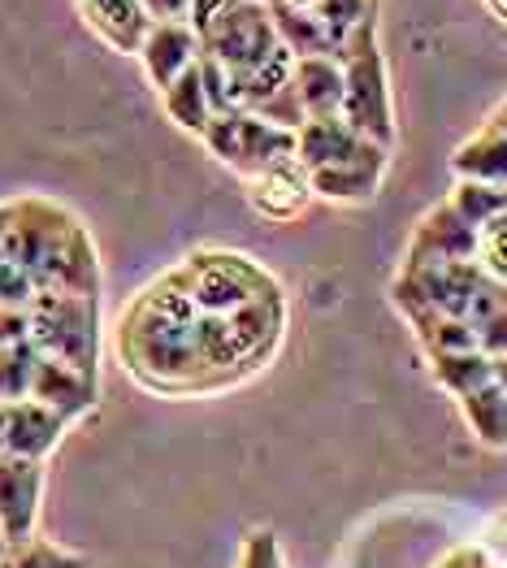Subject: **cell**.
Instances as JSON below:
<instances>
[{
    "label": "cell",
    "instance_id": "13",
    "mask_svg": "<svg viewBox=\"0 0 507 568\" xmlns=\"http://www.w3.org/2000/svg\"><path fill=\"white\" fill-rule=\"evenodd\" d=\"M74 4L88 18V27L113 52H131L135 57L143 40H148V31H152V18L143 13L139 0H74Z\"/></svg>",
    "mask_w": 507,
    "mask_h": 568
},
{
    "label": "cell",
    "instance_id": "16",
    "mask_svg": "<svg viewBox=\"0 0 507 568\" xmlns=\"http://www.w3.org/2000/svg\"><path fill=\"white\" fill-rule=\"evenodd\" d=\"M31 399L48 404L65 422H74V417H83L95 404V378H83L79 369H70V365L44 356L40 369H36V382H31Z\"/></svg>",
    "mask_w": 507,
    "mask_h": 568
},
{
    "label": "cell",
    "instance_id": "19",
    "mask_svg": "<svg viewBox=\"0 0 507 568\" xmlns=\"http://www.w3.org/2000/svg\"><path fill=\"white\" fill-rule=\"evenodd\" d=\"M161 100H165L170 122H179L186 135H200V140H204V131H209V122H213V104H209V92H204L200 61L186 70L170 92H161Z\"/></svg>",
    "mask_w": 507,
    "mask_h": 568
},
{
    "label": "cell",
    "instance_id": "10",
    "mask_svg": "<svg viewBox=\"0 0 507 568\" xmlns=\"http://www.w3.org/2000/svg\"><path fill=\"white\" fill-rule=\"evenodd\" d=\"M373 148V140L356 135L343 118H308L300 131H295V161L304 165V174L313 170H329V165H343V161H356ZM382 148V143H377Z\"/></svg>",
    "mask_w": 507,
    "mask_h": 568
},
{
    "label": "cell",
    "instance_id": "28",
    "mask_svg": "<svg viewBox=\"0 0 507 568\" xmlns=\"http://www.w3.org/2000/svg\"><path fill=\"white\" fill-rule=\"evenodd\" d=\"M31 343V304H0V347Z\"/></svg>",
    "mask_w": 507,
    "mask_h": 568
},
{
    "label": "cell",
    "instance_id": "26",
    "mask_svg": "<svg viewBox=\"0 0 507 568\" xmlns=\"http://www.w3.org/2000/svg\"><path fill=\"white\" fill-rule=\"evenodd\" d=\"M0 568H88L79 556H65V551H57L52 542L44 538H36V542H27V547H13L9 551V560Z\"/></svg>",
    "mask_w": 507,
    "mask_h": 568
},
{
    "label": "cell",
    "instance_id": "2",
    "mask_svg": "<svg viewBox=\"0 0 507 568\" xmlns=\"http://www.w3.org/2000/svg\"><path fill=\"white\" fill-rule=\"evenodd\" d=\"M95 326H100L95 295L40 291L31 300V343L40 347V356L79 369L83 378H95V347H100Z\"/></svg>",
    "mask_w": 507,
    "mask_h": 568
},
{
    "label": "cell",
    "instance_id": "18",
    "mask_svg": "<svg viewBox=\"0 0 507 568\" xmlns=\"http://www.w3.org/2000/svg\"><path fill=\"white\" fill-rule=\"evenodd\" d=\"M265 4H270V18H274L277 44L286 48L295 61H304V57H334L338 61V44L313 9H291V4H277V0H265Z\"/></svg>",
    "mask_w": 507,
    "mask_h": 568
},
{
    "label": "cell",
    "instance_id": "25",
    "mask_svg": "<svg viewBox=\"0 0 507 568\" xmlns=\"http://www.w3.org/2000/svg\"><path fill=\"white\" fill-rule=\"evenodd\" d=\"M477 265L490 283L507 286V213L477 231Z\"/></svg>",
    "mask_w": 507,
    "mask_h": 568
},
{
    "label": "cell",
    "instance_id": "29",
    "mask_svg": "<svg viewBox=\"0 0 507 568\" xmlns=\"http://www.w3.org/2000/svg\"><path fill=\"white\" fill-rule=\"evenodd\" d=\"M477 347H481L490 361L507 356V304L499 308V313H490V317L477 326Z\"/></svg>",
    "mask_w": 507,
    "mask_h": 568
},
{
    "label": "cell",
    "instance_id": "21",
    "mask_svg": "<svg viewBox=\"0 0 507 568\" xmlns=\"http://www.w3.org/2000/svg\"><path fill=\"white\" fill-rule=\"evenodd\" d=\"M429 365H434L438 386L452 390L456 399L495 382V361L486 352H447V356H429Z\"/></svg>",
    "mask_w": 507,
    "mask_h": 568
},
{
    "label": "cell",
    "instance_id": "37",
    "mask_svg": "<svg viewBox=\"0 0 507 568\" xmlns=\"http://www.w3.org/2000/svg\"><path fill=\"white\" fill-rule=\"evenodd\" d=\"M486 4H490V9H495V13H499V18L507 22V0H486Z\"/></svg>",
    "mask_w": 507,
    "mask_h": 568
},
{
    "label": "cell",
    "instance_id": "1",
    "mask_svg": "<svg viewBox=\"0 0 507 568\" xmlns=\"http://www.w3.org/2000/svg\"><path fill=\"white\" fill-rule=\"evenodd\" d=\"M0 252L9 265H18L31 278L36 295L40 291L95 295L100 286V270L83 226L48 200L0 204Z\"/></svg>",
    "mask_w": 507,
    "mask_h": 568
},
{
    "label": "cell",
    "instance_id": "6",
    "mask_svg": "<svg viewBox=\"0 0 507 568\" xmlns=\"http://www.w3.org/2000/svg\"><path fill=\"white\" fill-rule=\"evenodd\" d=\"M200 48L209 61H217L231 79H243L252 70H261L277 48L274 18L265 0H231L222 9V18L200 36Z\"/></svg>",
    "mask_w": 507,
    "mask_h": 568
},
{
    "label": "cell",
    "instance_id": "11",
    "mask_svg": "<svg viewBox=\"0 0 507 568\" xmlns=\"http://www.w3.org/2000/svg\"><path fill=\"white\" fill-rule=\"evenodd\" d=\"M386 161H391V148H377L373 143L369 152L356 156V161H343V165H329V170H313L308 174V187H313V195L334 200V204H365L382 187Z\"/></svg>",
    "mask_w": 507,
    "mask_h": 568
},
{
    "label": "cell",
    "instance_id": "20",
    "mask_svg": "<svg viewBox=\"0 0 507 568\" xmlns=\"http://www.w3.org/2000/svg\"><path fill=\"white\" fill-rule=\"evenodd\" d=\"M460 413L468 429L486 443V447H507V390L504 386H481V390H473V395H464L460 399Z\"/></svg>",
    "mask_w": 507,
    "mask_h": 568
},
{
    "label": "cell",
    "instance_id": "31",
    "mask_svg": "<svg viewBox=\"0 0 507 568\" xmlns=\"http://www.w3.org/2000/svg\"><path fill=\"white\" fill-rule=\"evenodd\" d=\"M438 568H499V565L490 560L486 547H460V551H452Z\"/></svg>",
    "mask_w": 507,
    "mask_h": 568
},
{
    "label": "cell",
    "instance_id": "17",
    "mask_svg": "<svg viewBox=\"0 0 507 568\" xmlns=\"http://www.w3.org/2000/svg\"><path fill=\"white\" fill-rule=\"evenodd\" d=\"M452 174L460 183H490V187H507V135L495 131L490 122L456 148L452 156Z\"/></svg>",
    "mask_w": 507,
    "mask_h": 568
},
{
    "label": "cell",
    "instance_id": "34",
    "mask_svg": "<svg viewBox=\"0 0 507 568\" xmlns=\"http://www.w3.org/2000/svg\"><path fill=\"white\" fill-rule=\"evenodd\" d=\"M495 386H504V390H507V356H499V361H495Z\"/></svg>",
    "mask_w": 507,
    "mask_h": 568
},
{
    "label": "cell",
    "instance_id": "14",
    "mask_svg": "<svg viewBox=\"0 0 507 568\" xmlns=\"http://www.w3.org/2000/svg\"><path fill=\"white\" fill-rule=\"evenodd\" d=\"M291 88L304 104V118H343V95H347V79L343 65L334 57H304L295 61Z\"/></svg>",
    "mask_w": 507,
    "mask_h": 568
},
{
    "label": "cell",
    "instance_id": "35",
    "mask_svg": "<svg viewBox=\"0 0 507 568\" xmlns=\"http://www.w3.org/2000/svg\"><path fill=\"white\" fill-rule=\"evenodd\" d=\"M277 4H291V9H317L322 0H277Z\"/></svg>",
    "mask_w": 507,
    "mask_h": 568
},
{
    "label": "cell",
    "instance_id": "5",
    "mask_svg": "<svg viewBox=\"0 0 507 568\" xmlns=\"http://www.w3.org/2000/svg\"><path fill=\"white\" fill-rule=\"evenodd\" d=\"M204 143L222 165L239 170L247 183L295 161V131L274 126L256 113H217L204 131Z\"/></svg>",
    "mask_w": 507,
    "mask_h": 568
},
{
    "label": "cell",
    "instance_id": "22",
    "mask_svg": "<svg viewBox=\"0 0 507 568\" xmlns=\"http://www.w3.org/2000/svg\"><path fill=\"white\" fill-rule=\"evenodd\" d=\"M40 347L36 343H18V347H0V404H18L31 399V382L40 369Z\"/></svg>",
    "mask_w": 507,
    "mask_h": 568
},
{
    "label": "cell",
    "instance_id": "4",
    "mask_svg": "<svg viewBox=\"0 0 507 568\" xmlns=\"http://www.w3.org/2000/svg\"><path fill=\"white\" fill-rule=\"evenodd\" d=\"M179 283L195 300V308L213 313V317H226L234 308H247V304H256L265 295H277L274 278L261 265H252L247 256H234V252H200V256H191L179 270Z\"/></svg>",
    "mask_w": 507,
    "mask_h": 568
},
{
    "label": "cell",
    "instance_id": "15",
    "mask_svg": "<svg viewBox=\"0 0 507 568\" xmlns=\"http://www.w3.org/2000/svg\"><path fill=\"white\" fill-rule=\"evenodd\" d=\"M308 195H313V187H308V174H304L300 161H291V165H282V170H270V174L252 179V191H247L252 209H256L261 217H270V222H291V217H300L304 204H308Z\"/></svg>",
    "mask_w": 507,
    "mask_h": 568
},
{
    "label": "cell",
    "instance_id": "3",
    "mask_svg": "<svg viewBox=\"0 0 507 568\" xmlns=\"http://www.w3.org/2000/svg\"><path fill=\"white\" fill-rule=\"evenodd\" d=\"M343 79H347V95H343V122L365 135V140L391 148L395 143V109H391V83H386V61L377 52V27H361L347 48H343Z\"/></svg>",
    "mask_w": 507,
    "mask_h": 568
},
{
    "label": "cell",
    "instance_id": "23",
    "mask_svg": "<svg viewBox=\"0 0 507 568\" xmlns=\"http://www.w3.org/2000/svg\"><path fill=\"white\" fill-rule=\"evenodd\" d=\"M452 209L460 213L468 226H486L499 213H507V187H490V183H456L452 191Z\"/></svg>",
    "mask_w": 507,
    "mask_h": 568
},
{
    "label": "cell",
    "instance_id": "12",
    "mask_svg": "<svg viewBox=\"0 0 507 568\" xmlns=\"http://www.w3.org/2000/svg\"><path fill=\"white\" fill-rule=\"evenodd\" d=\"M65 417L52 413L40 399H18L9 404V429H4V456H22V460H44L48 452L61 443Z\"/></svg>",
    "mask_w": 507,
    "mask_h": 568
},
{
    "label": "cell",
    "instance_id": "27",
    "mask_svg": "<svg viewBox=\"0 0 507 568\" xmlns=\"http://www.w3.org/2000/svg\"><path fill=\"white\" fill-rule=\"evenodd\" d=\"M239 568H286L282 565V547H277V538L270 529H256V534L243 542Z\"/></svg>",
    "mask_w": 507,
    "mask_h": 568
},
{
    "label": "cell",
    "instance_id": "32",
    "mask_svg": "<svg viewBox=\"0 0 507 568\" xmlns=\"http://www.w3.org/2000/svg\"><path fill=\"white\" fill-rule=\"evenodd\" d=\"M481 547L490 551V560H495V565L507 568V517H499V521H495V529H490V538H486Z\"/></svg>",
    "mask_w": 507,
    "mask_h": 568
},
{
    "label": "cell",
    "instance_id": "36",
    "mask_svg": "<svg viewBox=\"0 0 507 568\" xmlns=\"http://www.w3.org/2000/svg\"><path fill=\"white\" fill-rule=\"evenodd\" d=\"M9 551H13V542H9V538H4V529H0V565L9 560Z\"/></svg>",
    "mask_w": 507,
    "mask_h": 568
},
{
    "label": "cell",
    "instance_id": "8",
    "mask_svg": "<svg viewBox=\"0 0 507 568\" xmlns=\"http://www.w3.org/2000/svg\"><path fill=\"white\" fill-rule=\"evenodd\" d=\"M452 261H477V226H468L452 200L429 209L413 231L404 270H425V265H452Z\"/></svg>",
    "mask_w": 507,
    "mask_h": 568
},
{
    "label": "cell",
    "instance_id": "9",
    "mask_svg": "<svg viewBox=\"0 0 507 568\" xmlns=\"http://www.w3.org/2000/svg\"><path fill=\"white\" fill-rule=\"evenodd\" d=\"M200 36L186 27V22H152L148 40L139 48V61H143V74L156 92H170L186 70L200 61Z\"/></svg>",
    "mask_w": 507,
    "mask_h": 568
},
{
    "label": "cell",
    "instance_id": "33",
    "mask_svg": "<svg viewBox=\"0 0 507 568\" xmlns=\"http://www.w3.org/2000/svg\"><path fill=\"white\" fill-rule=\"evenodd\" d=\"M490 126H495V131H504V135H507V95L499 100V109L490 113Z\"/></svg>",
    "mask_w": 507,
    "mask_h": 568
},
{
    "label": "cell",
    "instance_id": "7",
    "mask_svg": "<svg viewBox=\"0 0 507 568\" xmlns=\"http://www.w3.org/2000/svg\"><path fill=\"white\" fill-rule=\"evenodd\" d=\"M40 504H44V460L0 456V529L13 547L36 542Z\"/></svg>",
    "mask_w": 507,
    "mask_h": 568
},
{
    "label": "cell",
    "instance_id": "24",
    "mask_svg": "<svg viewBox=\"0 0 507 568\" xmlns=\"http://www.w3.org/2000/svg\"><path fill=\"white\" fill-rule=\"evenodd\" d=\"M313 13L322 18L325 31L334 36V44H338V61H343L347 40H352L361 27H369L373 22V0H322Z\"/></svg>",
    "mask_w": 507,
    "mask_h": 568
},
{
    "label": "cell",
    "instance_id": "30",
    "mask_svg": "<svg viewBox=\"0 0 507 568\" xmlns=\"http://www.w3.org/2000/svg\"><path fill=\"white\" fill-rule=\"evenodd\" d=\"M139 4H143V13L152 22H186V13H191L195 0H139Z\"/></svg>",
    "mask_w": 507,
    "mask_h": 568
}]
</instances>
